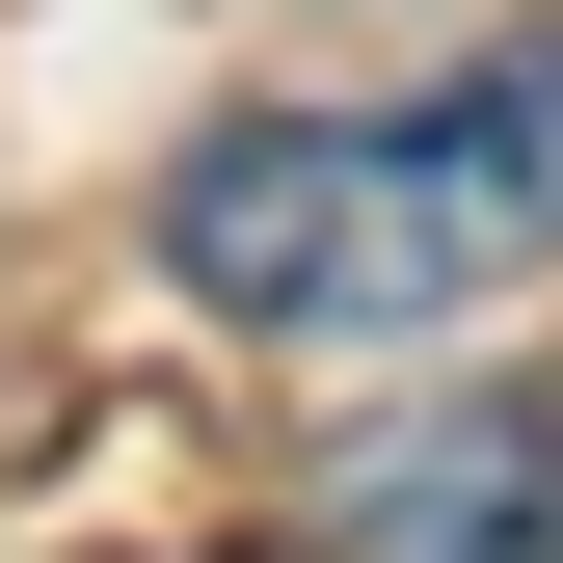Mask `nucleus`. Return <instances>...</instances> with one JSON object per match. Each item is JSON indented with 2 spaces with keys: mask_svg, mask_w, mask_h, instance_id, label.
Instances as JSON below:
<instances>
[{
  "mask_svg": "<svg viewBox=\"0 0 563 563\" xmlns=\"http://www.w3.org/2000/svg\"><path fill=\"white\" fill-rule=\"evenodd\" d=\"M537 242H563V27L430 108H242L162 162V268L242 349H402V322L510 296Z\"/></svg>",
  "mask_w": 563,
  "mask_h": 563,
  "instance_id": "obj_1",
  "label": "nucleus"
},
{
  "mask_svg": "<svg viewBox=\"0 0 563 563\" xmlns=\"http://www.w3.org/2000/svg\"><path fill=\"white\" fill-rule=\"evenodd\" d=\"M349 563H563V402L537 376H456L402 430H349Z\"/></svg>",
  "mask_w": 563,
  "mask_h": 563,
  "instance_id": "obj_2",
  "label": "nucleus"
}]
</instances>
